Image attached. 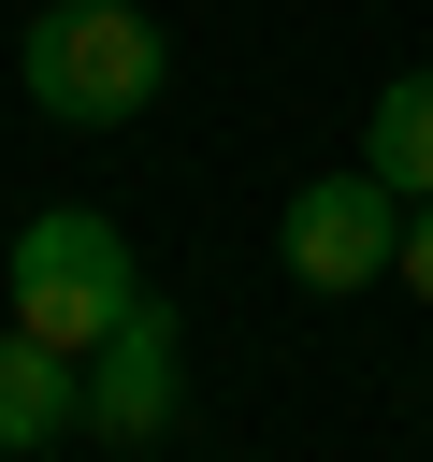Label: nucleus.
Returning a JSON list of instances; mask_svg holds the SVG:
<instances>
[{"mask_svg":"<svg viewBox=\"0 0 433 462\" xmlns=\"http://www.w3.org/2000/svg\"><path fill=\"white\" fill-rule=\"evenodd\" d=\"M173 390H188V332H173V303H130L87 346V433L101 448H159L173 433Z\"/></svg>","mask_w":433,"mask_h":462,"instance_id":"obj_4","label":"nucleus"},{"mask_svg":"<svg viewBox=\"0 0 433 462\" xmlns=\"http://www.w3.org/2000/svg\"><path fill=\"white\" fill-rule=\"evenodd\" d=\"M361 159H375L404 202H433V72H390V87H375V130H361Z\"/></svg>","mask_w":433,"mask_h":462,"instance_id":"obj_6","label":"nucleus"},{"mask_svg":"<svg viewBox=\"0 0 433 462\" xmlns=\"http://www.w3.org/2000/svg\"><path fill=\"white\" fill-rule=\"evenodd\" d=\"M0 274H14V332L72 346V361H87V346H101V332L144 303V274H130V231H115L101 202H43V217L14 231V260H0Z\"/></svg>","mask_w":433,"mask_h":462,"instance_id":"obj_2","label":"nucleus"},{"mask_svg":"<svg viewBox=\"0 0 433 462\" xmlns=\"http://www.w3.org/2000/svg\"><path fill=\"white\" fill-rule=\"evenodd\" d=\"M0 462H14V448H0Z\"/></svg>","mask_w":433,"mask_h":462,"instance_id":"obj_8","label":"nucleus"},{"mask_svg":"<svg viewBox=\"0 0 433 462\" xmlns=\"http://www.w3.org/2000/svg\"><path fill=\"white\" fill-rule=\"evenodd\" d=\"M14 87H29L58 130H130V116L173 87V43H159V14H130V0H58V14H29Z\"/></svg>","mask_w":433,"mask_h":462,"instance_id":"obj_1","label":"nucleus"},{"mask_svg":"<svg viewBox=\"0 0 433 462\" xmlns=\"http://www.w3.org/2000/svg\"><path fill=\"white\" fill-rule=\"evenodd\" d=\"M58 419H87V361L43 332H0V448H43Z\"/></svg>","mask_w":433,"mask_h":462,"instance_id":"obj_5","label":"nucleus"},{"mask_svg":"<svg viewBox=\"0 0 433 462\" xmlns=\"http://www.w3.org/2000/svg\"><path fill=\"white\" fill-rule=\"evenodd\" d=\"M390 274H404V289L433 303V202H404V260H390Z\"/></svg>","mask_w":433,"mask_h":462,"instance_id":"obj_7","label":"nucleus"},{"mask_svg":"<svg viewBox=\"0 0 433 462\" xmlns=\"http://www.w3.org/2000/svg\"><path fill=\"white\" fill-rule=\"evenodd\" d=\"M274 245H289L303 289H375V274L404 260V188H390L375 159H361V173H318V188H289Z\"/></svg>","mask_w":433,"mask_h":462,"instance_id":"obj_3","label":"nucleus"}]
</instances>
